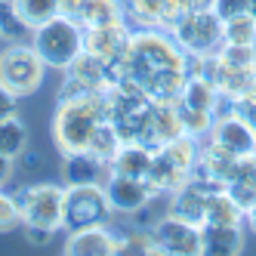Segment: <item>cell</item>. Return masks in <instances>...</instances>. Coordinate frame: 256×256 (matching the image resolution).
I'll return each instance as SVG.
<instances>
[{"label": "cell", "instance_id": "cell-14", "mask_svg": "<svg viewBox=\"0 0 256 256\" xmlns=\"http://www.w3.org/2000/svg\"><path fill=\"white\" fill-rule=\"evenodd\" d=\"M65 256H118V234L105 226L71 228L65 238Z\"/></svg>", "mask_w": 256, "mask_h": 256}, {"label": "cell", "instance_id": "cell-3", "mask_svg": "<svg viewBox=\"0 0 256 256\" xmlns=\"http://www.w3.org/2000/svg\"><path fill=\"white\" fill-rule=\"evenodd\" d=\"M31 46L40 52L46 68L65 71L84 52V25H78L74 19L59 12L50 22H44L31 31Z\"/></svg>", "mask_w": 256, "mask_h": 256}, {"label": "cell", "instance_id": "cell-29", "mask_svg": "<svg viewBox=\"0 0 256 256\" xmlns=\"http://www.w3.org/2000/svg\"><path fill=\"white\" fill-rule=\"evenodd\" d=\"M120 145H124V139H120V133L114 130V124L112 120H105L99 130H96V136H93V142H90V154L93 158H99L102 164H112V158L120 152Z\"/></svg>", "mask_w": 256, "mask_h": 256}, {"label": "cell", "instance_id": "cell-15", "mask_svg": "<svg viewBox=\"0 0 256 256\" xmlns=\"http://www.w3.org/2000/svg\"><path fill=\"white\" fill-rule=\"evenodd\" d=\"M170 204H167V213L186 219V222H194V226H204V216H207V200H210V192H204L200 186L188 179L186 186H179L176 192L167 194Z\"/></svg>", "mask_w": 256, "mask_h": 256}, {"label": "cell", "instance_id": "cell-28", "mask_svg": "<svg viewBox=\"0 0 256 256\" xmlns=\"http://www.w3.org/2000/svg\"><path fill=\"white\" fill-rule=\"evenodd\" d=\"M16 12H19V19L34 31L38 25L50 22L52 16H59V0H16Z\"/></svg>", "mask_w": 256, "mask_h": 256}, {"label": "cell", "instance_id": "cell-4", "mask_svg": "<svg viewBox=\"0 0 256 256\" xmlns=\"http://www.w3.org/2000/svg\"><path fill=\"white\" fill-rule=\"evenodd\" d=\"M198 152H200V139H192V136H179L167 145L154 148V160H152V188L158 194H170L176 192L179 186H186L192 179V167L198 160Z\"/></svg>", "mask_w": 256, "mask_h": 256}, {"label": "cell", "instance_id": "cell-34", "mask_svg": "<svg viewBox=\"0 0 256 256\" xmlns=\"http://www.w3.org/2000/svg\"><path fill=\"white\" fill-rule=\"evenodd\" d=\"M22 234H25V241L34 244V247H46L52 241V228H44V226H31V222H22Z\"/></svg>", "mask_w": 256, "mask_h": 256}, {"label": "cell", "instance_id": "cell-2", "mask_svg": "<svg viewBox=\"0 0 256 256\" xmlns=\"http://www.w3.org/2000/svg\"><path fill=\"white\" fill-rule=\"evenodd\" d=\"M108 120L105 114V93H90V96H68L56 102V112L50 120V133L56 142L59 154H78L86 152L93 142L96 130Z\"/></svg>", "mask_w": 256, "mask_h": 256}, {"label": "cell", "instance_id": "cell-38", "mask_svg": "<svg viewBox=\"0 0 256 256\" xmlns=\"http://www.w3.org/2000/svg\"><path fill=\"white\" fill-rule=\"evenodd\" d=\"M182 6H186V12H200V10H213L216 0H182Z\"/></svg>", "mask_w": 256, "mask_h": 256}, {"label": "cell", "instance_id": "cell-11", "mask_svg": "<svg viewBox=\"0 0 256 256\" xmlns=\"http://www.w3.org/2000/svg\"><path fill=\"white\" fill-rule=\"evenodd\" d=\"M130 34H133V25L126 22V19L84 28V50L90 52V56H96L99 62H105L108 68H112V65L124 56L126 44H130Z\"/></svg>", "mask_w": 256, "mask_h": 256}, {"label": "cell", "instance_id": "cell-8", "mask_svg": "<svg viewBox=\"0 0 256 256\" xmlns=\"http://www.w3.org/2000/svg\"><path fill=\"white\" fill-rule=\"evenodd\" d=\"M173 40L192 52V56H210L222 46V19L213 10H200V12H186L182 19L170 28Z\"/></svg>", "mask_w": 256, "mask_h": 256}, {"label": "cell", "instance_id": "cell-32", "mask_svg": "<svg viewBox=\"0 0 256 256\" xmlns=\"http://www.w3.org/2000/svg\"><path fill=\"white\" fill-rule=\"evenodd\" d=\"M19 226H22V216H19V207H16V198L0 188V234H6Z\"/></svg>", "mask_w": 256, "mask_h": 256}, {"label": "cell", "instance_id": "cell-18", "mask_svg": "<svg viewBox=\"0 0 256 256\" xmlns=\"http://www.w3.org/2000/svg\"><path fill=\"white\" fill-rule=\"evenodd\" d=\"M152 160H154V148L139 145V142H124L120 152L112 158V164H108V173L148 179L152 176Z\"/></svg>", "mask_w": 256, "mask_h": 256}, {"label": "cell", "instance_id": "cell-13", "mask_svg": "<svg viewBox=\"0 0 256 256\" xmlns=\"http://www.w3.org/2000/svg\"><path fill=\"white\" fill-rule=\"evenodd\" d=\"M207 139L216 142V145H222L226 152H232L238 158L256 152V130H253V124L241 112H234V108H222V112L216 114L213 130H210Z\"/></svg>", "mask_w": 256, "mask_h": 256}, {"label": "cell", "instance_id": "cell-39", "mask_svg": "<svg viewBox=\"0 0 256 256\" xmlns=\"http://www.w3.org/2000/svg\"><path fill=\"white\" fill-rule=\"evenodd\" d=\"M244 226H247V228L256 234V200H253V204L244 210Z\"/></svg>", "mask_w": 256, "mask_h": 256}, {"label": "cell", "instance_id": "cell-40", "mask_svg": "<svg viewBox=\"0 0 256 256\" xmlns=\"http://www.w3.org/2000/svg\"><path fill=\"white\" fill-rule=\"evenodd\" d=\"M250 12H253V19H256V0H253V4H250Z\"/></svg>", "mask_w": 256, "mask_h": 256}, {"label": "cell", "instance_id": "cell-5", "mask_svg": "<svg viewBox=\"0 0 256 256\" xmlns=\"http://www.w3.org/2000/svg\"><path fill=\"white\" fill-rule=\"evenodd\" d=\"M44 74H46V62L31 44L16 40V44H6V50L0 52V84L12 90L16 96L38 93Z\"/></svg>", "mask_w": 256, "mask_h": 256}, {"label": "cell", "instance_id": "cell-17", "mask_svg": "<svg viewBox=\"0 0 256 256\" xmlns=\"http://www.w3.org/2000/svg\"><path fill=\"white\" fill-rule=\"evenodd\" d=\"M244 250V226H200V253L238 256Z\"/></svg>", "mask_w": 256, "mask_h": 256}, {"label": "cell", "instance_id": "cell-23", "mask_svg": "<svg viewBox=\"0 0 256 256\" xmlns=\"http://www.w3.org/2000/svg\"><path fill=\"white\" fill-rule=\"evenodd\" d=\"M167 0H124V16L133 28H164Z\"/></svg>", "mask_w": 256, "mask_h": 256}, {"label": "cell", "instance_id": "cell-6", "mask_svg": "<svg viewBox=\"0 0 256 256\" xmlns=\"http://www.w3.org/2000/svg\"><path fill=\"white\" fill-rule=\"evenodd\" d=\"M16 207H19L22 222L44 226L59 232L65 219V186L56 182H34V186H22L19 192H12Z\"/></svg>", "mask_w": 256, "mask_h": 256}, {"label": "cell", "instance_id": "cell-20", "mask_svg": "<svg viewBox=\"0 0 256 256\" xmlns=\"http://www.w3.org/2000/svg\"><path fill=\"white\" fill-rule=\"evenodd\" d=\"M226 192H228L244 210L256 200V152L241 154V158L234 160V170H232V176H228Z\"/></svg>", "mask_w": 256, "mask_h": 256}, {"label": "cell", "instance_id": "cell-35", "mask_svg": "<svg viewBox=\"0 0 256 256\" xmlns=\"http://www.w3.org/2000/svg\"><path fill=\"white\" fill-rule=\"evenodd\" d=\"M19 102H22V96H16L12 90H6L4 84H0V120L19 114Z\"/></svg>", "mask_w": 256, "mask_h": 256}, {"label": "cell", "instance_id": "cell-12", "mask_svg": "<svg viewBox=\"0 0 256 256\" xmlns=\"http://www.w3.org/2000/svg\"><path fill=\"white\" fill-rule=\"evenodd\" d=\"M152 232L164 256H200V226L167 213L154 222Z\"/></svg>", "mask_w": 256, "mask_h": 256}, {"label": "cell", "instance_id": "cell-26", "mask_svg": "<svg viewBox=\"0 0 256 256\" xmlns=\"http://www.w3.org/2000/svg\"><path fill=\"white\" fill-rule=\"evenodd\" d=\"M160 256V247L154 241L152 228H133L126 234H118V256Z\"/></svg>", "mask_w": 256, "mask_h": 256}, {"label": "cell", "instance_id": "cell-37", "mask_svg": "<svg viewBox=\"0 0 256 256\" xmlns=\"http://www.w3.org/2000/svg\"><path fill=\"white\" fill-rule=\"evenodd\" d=\"M234 108V112H241L250 124H253V130H256V99L253 102H238V105H232Z\"/></svg>", "mask_w": 256, "mask_h": 256}, {"label": "cell", "instance_id": "cell-36", "mask_svg": "<svg viewBox=\"0 0 256 256\" xmlns=\"http://www.w3.org/2000/svg\"><path fill=\"white\" fill-rule=\"evenodd\" d=\"M12 167H16V160L6 158V154H0V188H4L6 182L12 179Z\"/></svg>", "mask_w": 256, "mask_h": 256}, {"label": "cell", "instance_id": "cell-24", "mask_svg": "<svg viewBox=\"0 0 256 256\" xmlns=\"http://www.w3.org/2000/svg\"><path fill=\"white\" fill-rule=\"evenodd\" d=\"M118 19H126V16H124V0H84L78 25L93 28V25L118 22Z\"/></svg>", "mask_w": 256, "mask_h": 256}, {"label": "cell", "instance_id": "cell-27", "mask_svg": "<svg viewBox=\"0 0 256 256\" xmlns=\"http://www.w3.org/2000/svg\"><path fill=\"white\" fill-rule=\"evenodd\" d=\"M222 44H238V46H256V19L253 12H241L222 22Z\"/></svg>", "mask_w": 256, "mask_h": 256}, {"label": "cell", "instance_id": "cell-1", "mask_svg": "<svg viewBox=\"0 0 256 256\" xmlns=\"http://www.w3.org/2000/svg\"><path fill=\"white\" fill-rule=\"evenodd\" d=\"M112 80L139 86L152 102H176L186 86V50L164 28H133L124 56L108 68Z\"/></svg>", "mask_w": 256, "mask_h": 256}, {"label": "cell", "instance_id": "cell-16", "mask_svg": "<svg viewBox=\"0 0 256 256\" xmlns=\"http://www.w3.org/2000/svg\"><path fill=\"white\" fill-rule=\"evenodd\" d=\"M176 102L188 105V108H198V112H213V114H219L222 108H232L222 99V93L216 90V84L207 80V78H200V74L186 78V86H182V93H179Z\"/></svg>", "mask_w": 256, "mask_h": 256}, {"label": "cell", "instance_id": "cell-30", "mask_svg": "<svg viewBox=\"0 0 256 256\" xmlns=\"http://www.w3.org/2000/svg\"><path fill=\"white\" fill-rule=\"evenodd\" d=\"M176 108H179L182 126H186V136H192V139H200V142H204V139L210 136V130H213L216 114H213V112H198V108L179 105V102H176Z\"/></svg>", "mask_w": 256, "mask_h": 256}, {"label": "cell", "instance_id": "cell-21", "mask_svg": "<svg viewBox=\"0 0 256 256\" xmlns=\"http://www.w3.org/2000/svg\"><path fill=\"white\" fill-rule=\"evenodd\" d=\"M152 133H154V148H160V145H167V142H173L179 136H186V126H182L176 102H154Z\"/></svg>", "mask_w": 256, "mask_h": 256}, {"label": "cell", "instance_id": "cell-9", "mask_svg": "<svg viewBox=\"0 0 256 256\" xmlns=\"http://www.w3.org/2000/svg\"><path fill=\"white\" fill-rule=\"evenodd\" d=\"M108 84H112V74H108V65L99 62L96 56H90L84 50L80 56L65 68V78L59 86V99L68 96H90V93H105Z\"/></svg>", "mask_w": 256, "mask_h": 256}, {"label": "cell", "instance_id": "cell-33", "mask_svg": "<svg viewBox=\"0 0 256 256\" xmlns=\"http://www.w3.org/2000/svg\"><path fill=\"white\" fill-rule=\"evenodd\" d=\"M250 4L253 0H216L213 12L219 16V19H232V16H241V12H250Z\"/></svg>", "mask_w": 256, "mask_h": 256}, {"label": "cell", "instance_id": "cell-25", "mask_svg": "<svg viewBox=\"0 0 256 256\" xmlns=\"http://www.w3.org/2000/svg\"><path fill=\"white\" fill-rule=\"evenodd\" d=\"M25 148H28V130H25L22 118L16 114V118L0 120V154L19 160Z\"/></svg>", "mask_w": 256, "mask_h": 256}, {"label": "cell", "instance_id": "cell-22", "mask_svg": "<svg viewBox=\"0 0 256 256\" xmlns=\"http://www.w3.org/2000/svg\"><path fill=\"white\" fill-rule=\"evenodd\" d=\"M207 226H244V207L222 188V192H213L207 200V216H204Z\"/></svg>", "mask_w": 256, "mask_h": 256}, {"label": "cell", "instance_id": "cell-7", "mask_svg": "<svg viewBox=\"0 0 256 256\" xmlns=\"http://www.w3.org/2000/svg\"><path fill=\"white\" fill-rule=\"evenodd\" d=\"M112 200L105 194V182L90 186H65V219L62 228H84V226H108L112 222Z\"/></svg>", "mask_w": 256, "mask_h": 256}, {"label": "cell", "instance_id": "cell-10", "mask_svg": "<svg viewBox=\"0 0 256 256\" xmlns=\"http://www.w3.org/2000/svg\"><path fill=\"white\" fill-rule=\"evenodd\" d=\"M105 194L112 200L114 216H136L158 198L148 179H136V176H120V173H108L105 176Z\"/></svg>", "mask_w": 256, "mask_h": 256}, {"label": "cell", "instance_id": "cell-31", "mask_svg": "<svg viewBox=\"0 0 256 256\" xmlns=\"http://www.w3.org/2000/svg\"><path fill=\"white\" fill-rule=\"evenodd\" d=\"M219 65L234 68V71H253L256 68V46H238V44H222L216 50Z\"/></svg>", "mask_w": 256, "mask_h": 256}, {"label": "cell", "instance_id": "cell-19", "mask_svg": "<svg viewBox=\"0 0 256 256\" xmlns=\"http://www.w3.org/2000/svg\"><path fill=\"white\" fill-rule=\"evenodd\" d=\"M108 176V164L93 158L90 152L78 154H65L62 158V179L65 186H90V182H105Z\"/></svg>", "mask_w": 256, "mask_h": 256}]
</instances>
